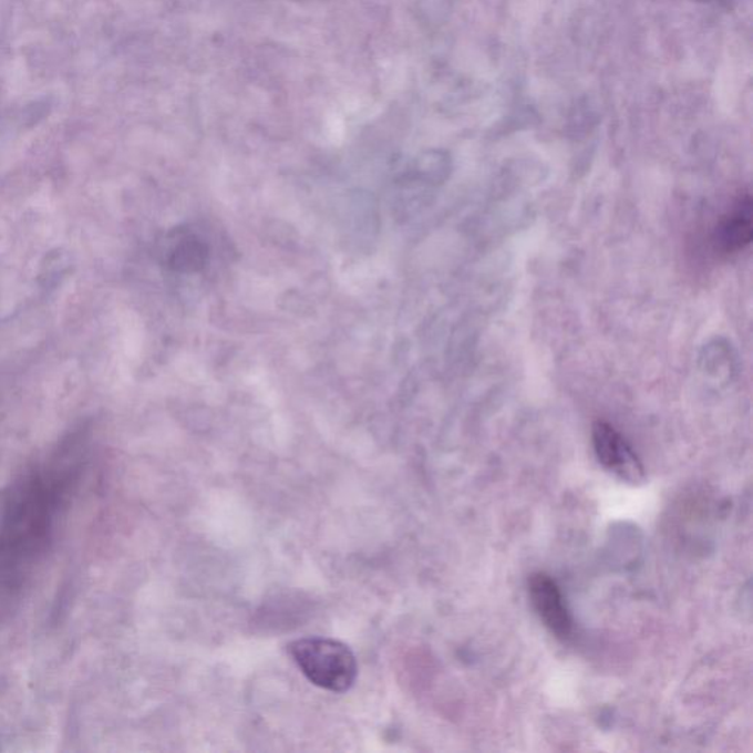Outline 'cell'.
Listing matches in <instances>:
<instances>
[{"mask_svg": "<svg viewBox=\"0 0 753 753\" xmlns=\"http://www.w3.org/2000/svg\"><path fill=\"white\" fill-rule=\"evenodd\" d=\"M80 454L70 443L13 484L0 517V590L18 589L47 554L78 484Z\"/></svg>", "mask_w": 753, "mask_h": 753, "instance_id": "cell-1", "label": "cell"}, {"mask_svg": "<svg viewBox=\"0 0 753 753\" xmlns=\"http://www.w3.org/2000/svg\"><path fill=\"white\" fill-rule=\"evenodd\" d=\"M290 657L309 681L327 692L344 693L355 684L358 662L339 640L303 638L289 644Z\"/></svg>", "mask_w": 753, "mask_h": 753, "instance_id": "cell-2", "label": "cell"}, {"mask_svg": "<svg viewBox=\"0 0 753 753\" xmlns=\"http://www.w3.org/2000/svg\"><path fill=\"white\" fill-rule=\"evenodd\" d=\"M591 437H594L596 458L604 468L633 486L647 482V471L640 463L639 456L611 424L596 421Z\"/></svg>", "mask_w": 753, "mask_h": 753, "instance_id": "cell-3", "label": "cell"}, {"mask_svg": "<svg viewBox=\"0 0 753 753\" xmlns=\"http://www.w3.org/2000/svg\"><path fill=\"white\" fill-rule=\"evenodd\" d=\"M528 591L533 608L546 629L558 639H568L573 633V620L554 578L544 573L533 574L528 580Z\"/></svg>", "mask_w": 753, "mask_h": 753, "instance_id": "cell-4", "label": "cell"}, {"mask_svg": "<svg viewBox=\"0 0 753 753\" xmlns=\"http://www.w3.org/2000/svg\"><path fill=\"white\" fill-rule=\"evenodd\" d=\"M752 199L745 195L734 205L732 213L723 218L716 230V245L725 254L739 252L752 241Z\"/></svg>", "mask_w": 753, "mask_h": 753, "instance_id": "cell-5", "label": "cell"}, {"mask_svg": "<svg viewBox=\"0 0 753 753\" xmlns=\"http://www.w3.org/2000/svg\"><path fill=\"white\" fill-rule=\"evenodd\" d=\"M208 261V248L196 237H185L169 254V267L183 272L204 270Z\"/></svg>", "mask_w": 753, "mask_h": 753, "instance_id": "cell-6", "label": "cell"}]
</instances>
